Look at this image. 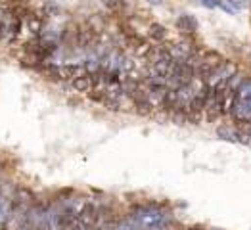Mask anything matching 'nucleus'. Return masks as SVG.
Masks as SVG:
<instances>
[{
	"instance_id": "obj_1",
	"label": "nucleus",
	"mask_w": 251,
	"mask_h": 230,
	"mask_svg": "<svg viewBox=\"0 0 251 230\" xmlns=\"http://www.w3.org/2000/svg\"><path fill=\"white\" fill-rule=\"evenodd\" d=\"M230 113L238 125H251V79L238 84Z\"/></svg>"
},
{
	"instance_id": "obj_2",
	"label": "nucleus",
	"mask_w": 251,
	"mask_h": 230,
	"mask_svg": "<svg viewBox=\"0 0 251 230\" xmlns=\"http://www.w3.org/2000/svg\"><path fill=\"white\" fill-rule=\"evenodd\" d=\"M140 229H161L167 223V213L155 205H142L136 207L130 215Z\"/></svg>"
},
{
	"instance_id": "obj_3",
	"label": "nucleus",
	"mask_w": 251,
	"mask_h": 230,
	"mask_svg": "<svg viewBox=\"0 0 251 230\" xmlns=\"http://www.w3.org/2000/svg\"><path fill=\"white\" fill-rule=\"evenodd\" d=\"M217 134H219L223 140H228V142L250 144V132H244L242 128H238L236 125H221L217 128Z\"/></svg>"
},
{
	"instance_id": "obj_4",
	"label": "nucleus",
	"mask_w": 251,
	"mask_h": 230,
	"mask_svg": "<svg viewBox=\"0 0 251 230\" xmlns=\"http://www.w3.org/2000/svg\"><path fill=\"white\" fill-rule=\"evenodd\" d=\"M198 27H200V23L196 20V16H192V14H180L178 20H176V29H178L180 33H184V35L196 33Z\"/></svg>"
},
{
	"instance_id": "obj_5",
	"label": "nucleus",
	"mask_w": 251,
	"mask_h": 230,
	"mask_svg": "<svg viewBox=\"0 0 251 230\" xmlns=\"http://www.w3.org/2000/svg\"><path fill=\"white\" fill-rule=\"evenodd\" d=\"M71 84H73V90H75V92H86V94H88V92L94 90V81H92V75H90V73L73 79Z\"/></svg>"
},
{
	"instance_id": "obj_6",
	"label": "nucleus",
	"mask_w": 251,
	"mask_h": 230,
	"mask_svg": "<svg viewBox=\"0 0 251 230\" xmlns=\"http://www.w3.org/2000/svg\"><path fill=\"white\" fill-rule=\"evenodd\" d=\"M148 33H150V37H151L153 41H157V42H161L167 37V29H165L163 25H159V23H151L150 29H148Z\"/></svg>"
},
{
	"instance_id": "obj_7",
	"label": "nucleus",
	"mask_w": 251,
	"mask_h": 230,
	"mask_svg": "<svg viewBox=\"0 0 251 230\" xmlns=\"http://www.w3.org/2000/svg\"><path fill=\"white\" fill-rule=\"evenodd\" d=\"M10 211H12V204H8V200H4L0 196V230H4V225L10 217Z\"/></svg>"
},
{
	"instance_id": "obj_8",
	"label": "nucleus",
	"mask_w": 251,
	"mask_h": 230,
	"mask_svg": "<svg viewBox=\"0 0 251 230\" xmlns=\"http://www.w3.org/2000/svg\"><path fill=\"white\" fill-rule=\"evenodd\" d=\"M25 20H27V25H29V31L31 33H41L42 31V20L39 16H35V14H27L25 16Z\"/></svg>"
},
{
	"instance_id": "obj_9",
	"label": "nucleus",
	"mask_w": 251,
	"mask_h": 230,
	"mask_svg": "<svg viewBox=\"0 0 251 230\" xmlns=\"http://www.w3.org/2000/svg\"><path fill=\"white\" fill-rule=\"evenodd\" d=\"M200 4L201 6H205V8H225V10H228V12H232L230 6L226 4V2H223V0H200Z\"/></svg>"
},
{
	"instance_id": "obj_10",
	"label": "nucleus",
	"mask_w": 251,
	"mask_h": 230,
	"mask_svg": "<svg viewBox=\"0 0 251 230\" xmlns=\"http://www.w3.org/2000/svg\"><path fill=\"white\" fill-rule=\"evenodd\" d=\"M226 4L230 6L232 12H242L250 6V0H226Z\"/></svg>"
},
{
	"instance_id": "obj_11",
	"label": "nucleus",
	"mask_w": 251,
	"mask_h": 230,
	"mask_svg": "<svg viewBox=\"0 0 251 230\" xmlns=\"http://www.w3.org/2000/svg\"><path fill=\"white\" fill-rule=\"evenodd\" d=\"M105 4H107V8H111L113 12H119V10L125 8V2H123V0H105Z\"/></svg>"
},
{
	"instance_id": "obj_12",
	"label": "nucleus",
	"mask_w": 251,
	"mask_h": 230,
	"mask_svg": "<svg viewBox=\"0 0 251 230\" xmlns=\"http://www.w3.org/2000/svg\"><path fill=\"white\" fill-rule=\"evenodd\" d=\"M37 230H52L50 227V217H48V213H46V217H42L41 223H39V229Z\"/></svg>"
},
{
	"instance_id": "obj_13",
	"label": "nucleus",
	"mask_w": 251,
	"mask_h": 230,
	"mask_svg": "<svg viewBox=\"0 0 251 230\" xmlns=\"http://www.w3.org/2000/svg\"><path fill=\"white\" fill-rule=\"evenodd\" d=\"M44 10H46V12H48V16H52V14H56V12H58V10H60V8H58V6H56V4H52V2H48V4H46V6H44Z\"/></svg>"
},
{
	"instance_id": "obj_14",
	"label": "nucleus",
	"mask_w": 251,
	"mask_h": 230,
	"mask_svg": "<svg viewBox=\"0 0 251 230\" xmlns=\"http://www.w3.org/2000/svg\"><path fill=\"white\" fill-rule=\"evenodd\" d=\"M4 35H6V23L0 20V39H2Z\"/></svg>"
},
{
	"instance_id": "obj_15",
	"label": "nucleus",
	"mask_w": 251,
	"mask_h": 230,
	"mask_svg": "<svg viewBox=\"0 0 251 230\" xmlns=\"http://www.w3.org/2000/svg\"><path fill=\"white\" fill-rule=\"evenodd\" d=\"M150 4H153V6H157V4H163V0H146Z\"/></svg>"
},
{
	"instance_id": "obj_16",
	"label": "nucleus",
	"mask_w": 251,
	"mask_h": 230,
	"mask_svg": "<svg viewBox=\"0 0 251 230\" xmlns=\"http://www.w3.org/2000/svg\"><path fill=\"white\" fill-rule=\"evenodd\" d=\"M88 230H98V229H88Z\"/></svg>"
}]
</instances>
